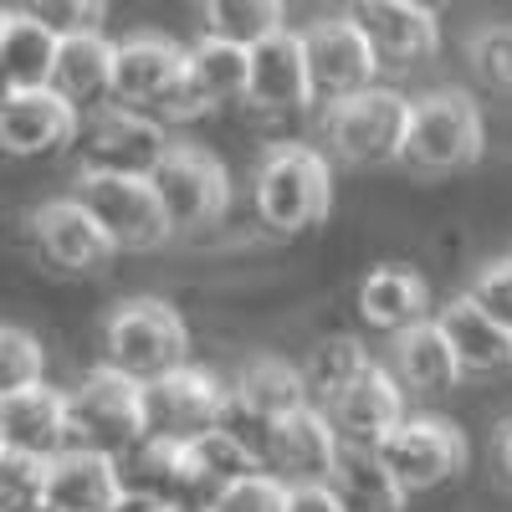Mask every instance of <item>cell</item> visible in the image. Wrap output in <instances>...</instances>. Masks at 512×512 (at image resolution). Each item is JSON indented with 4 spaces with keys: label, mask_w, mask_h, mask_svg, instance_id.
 Returning <instances> with one entry per match:
<instances>
[{
    "label": "cell",
    "mask_w": 512,
    "mask_h": 512,
    "mask_svg": "<svg viewBox=\"0 0 512 512\" xmlns=\"http://www.w3.org/2000/svg\"><path fill=\"white\" fill-rule=\"evenodd\" d=\"M328 482L344 497L349 512H400L410 502L405 482L390 472V461L379 456V446H364V441H344Z\"/></svg>",
    "instance_id": "cell-25"
},
{
    "label": "cell",
    "mask_w": 512,
    "mask_h": 512,
    "mask_svg": "<svg viewBox=\"0 0 512 512\" xmlns=\"http://www.w3.org/2000/svg\"><path fill=\"white\" fill-rule=\"evenodd\" d=\"M231 390L205 374V369H169L159 379H144V441H195L205 431H216L226 420Z\"/></svg>",
    "instance_id": "cell-7"
},
{
    "label": "cell",
    "mask_w": 512,
    "mask_h": 512,
    "mask_svg": "<svg viewBox=\"0 0 512 512\" xmlns=\"http://www.w3.org/2000/svg\"><path fill=\"white\" fill-rule=\"evenodd\" d=\"M205 512H287V482L277 472H251L205 497Z\"/></svg>",
    "instance_id": "cell-31"
},
{
    "label": "cell",
    "mask_w": 512,
    "mask_h": 512,
    "mask_svg": "<svg viewBox=\"0 0 512 512\" xmlns=\"http://www.w3.org/2000/svg\"><path fill=\"white\" fill-rule=\"evenodd\" d=\"M415 6H425V11H441V6H446V0H415Z\"/></svg>",
    "instance_id": "cell-40"
},
{
    "label": "cell",
    "mask_w": 512,
    "mask_h": 512,
    "mask_svg": "<svg viewBox=\"0 0 512 512\" xmlns=\"http://www.w3.org/2000/svg\"><path fill=\"white\" fill-rule=\"evenodd\" d=\"M262 451L251 441H241L231 425H216V431H205L195 441H180V487L195 492V497H216L221 487L262 472Z\"/></svg>",
    "instance_id": "cell-23"
},
{
    "label": "cell",
    "mask_w": 512,
    "mask_h": 512,
    "mask_svg": "<svg viewBox=\"0 0 512 512\" xmlns=\"http://www.w3.org/2000/svg\"><path fill=\"white\" fill-rule=\"evenodd\" d=\"M256 216L262 226L297 236V231H313L328 221L333 210V175H328V159L308 144H277L262 169H256Z\"/></svg>",
    "instance_id": "cell-1"
},
{
    "label": "cell",
    "mask_w": 512,
    "mask_h": 512,
    "mask_svg": "<svg viewBox=\"0 0 512 512\" xmlns=\"http://www.w3.org/2000/svg\"><path fill=\"white\" fill-rule=\"evenodd\" d=\"M169 154V139L154 118H144L128 103H103L82 118L77 159L82 169H108V175H154Z\"/></svg>",
    "instance_id": "cell-9"
},
{
    "label": "cell",
    "mask_w": 512,
    "mask_h": 512,
    "mask_svg": "<svg viewBox=\"0 0 512 512\" xmlns=\"http://www.w3.org/2000/svg\"><path fill=\"white\" fill-rule=\"evenodd\" d=\"M123 472L118 456L108 451H88V446H67L47 461V487L41 502H52L57 512H108L123 497Z\"/></svg>",
    "instance_id": "cell-20"
},
{
    "label": "cell",
    "mask_w": 512,
    "mask_h": 512,
    "mask_svg": "<svg viewBox=\"0 0 512 512\" xmlns=\"http://www.w3.org/2000/svg\"><path fill=\"white\" fill-rule=\"evenodd\" d=\"M190 47L169 36H128L118 41V77H113V103L128 108H159L180 93Z\"/></svg>",
    "instance_id": "cell-18"
},
{
    "label": "cell",
    "mask_w": 512,
    "mask_h": 512,
    "mask_svg": "<svg viewBox=\"0 0 512 512\" xmlns=\"http://www.w3.org/2000/svg\"><path fill=\"white\" fill-rule=\"evenodd\" d=\"M200 21L210 36L256 47L287 26V0H200Z\"/></svg>",
    "instance_id": "cell-30"
},
{
    "label": "cell",
    "mask_w": 512,
    "mask_h": 512,
    "mask_svg": "<svg viewBox=\"0 0 512 512\" xmlns=\"http://www.w3.org/2000/svg\"><path fill=\"white\" fill-rule=\"evenodd\" d=\"M374 359H369V349L359 344V338H349V333H338V338H323V344H313V354H308V364H303V379H308V395H313V405H333L338 395L349 390V384L369 369Z\"/></svg>",
    "instance_id": "cell-29"
},
{
    "label": "cell",
    "mask_w": 512,
    "mask_h": 512,
    "mask_svg": "<svg viewBox=\"0 0 512 512\" xmlns=\"http://www.w3.org/2000/svg\"><path fill=\"white\" fill-rule=\"evenodd\" d=\"M41 369H47V349H41V338L26 333L21 323H11L6 333H0V384L16 390V384L41 379Z\"/></svg>",
    "instance_id": "cell-35"
},
{
    "label": "cell",
    "mask_w": 512,
    "mask_h": 512,
    "mask_svg": "<svg viewBox=\"0 0 512 512\" xmlns=\"http://www.w3.org/2000/svg\"><path fill=\"white\" fill-rule=\"evenodd\" d=\"M344 451V436L328 410L318 405H303L272 425L267 436V472H277L287 487L297 482H328L333 477V461Z\"/></svg>",
    "instance_id": "cell-16"
},
{
    "label": "cell",
    "mask_w": 512,
    "mask_h": 512,
    "mask_svg": "<svg viewBox=\"0 0 512 512\" xmlns=\"http://www.w3.org/2000/svg\"><path fill=\"white\" fill-rule=\"evenodd\" d=\"M359 313L369 328L395 338L431 318V292H425V282L410 267H374L359 287Z\"/></svg>",
    "instance_id": "cell-27"
},
{
    "label": "cell",
    "mask_w": 512,
    "mask_h": 512,
    "mask_svg": "<svg viewBox=\"0 0 512 512\" xmlns=\"http://www.w3.org/2000/svg\"><path fill=\"white\" fill-rule=\"evenodd\" d=\"M0 446L47 456V461L67 451V395L52 390L47 379L6 390L0 395Z\"/></svg>",
    "instance_id": "cell-19"
},
{
    "label": "cell",
    "mask_w": 512,
    "mask_h": 512,
    "mask_svg": "<svg viewBox=\"0 0 512 512\" xmlns=\"http://www.w3.org/2000/svg\"><path fill=\"white\" fill-rule=\"evenodd\" d=\"M344 16L369 36L384 67H420L441 52L436 11L415 6V0H344Z\"/></svg>",
    "instance_id": "cell-14"
},
{
    "label": "cell",
    "mask_w": 512,
    "mask_h": 512,
    "mask_svg": "<svg viewBox=\"0 0 512 512\" xmlns=\"http://www.w3.org/2000/svg\"><path fill=\"white\" fill-rule=\"evenodd\" d=\"M77 200L103 221L118 251H159L175 236V221L149 175H108V169H77Z\"/></svg>",
    "instance_id": "cell-5"
},
{
    "label": "cell",
    "mask_w": 512,
    "mask_h": 512,
    "mask_svg": "<svg viewBox=\"0 0 512 512\" xmlns=\"http://www.w3.org/2000/svg\"><path fill=\"white\" fill-rule=\"evenodd\" d=\"M405 395H410V390L400 384L395 369L369 364V369L349 384V390L328 405V415H333V425H338V436H344V441L379 446V441L405 420Z\"/></svg>",
    "instance_id": "cell-21"
},
{
    "label": "cell",
    "mask_w": 512,
    "mask_h": 512,
    "mask_svg": "<svg viewBox=\"0 0 512 512\" xmlns=\"http://www.w3.org/2000/svg\"><path fill=\"white\" fill-rule=\"evenodd\" d=\"M313 103V72L303 52V31H272L267 41L251 47V82H246V108L256 113H297Z\"/></svg>",
    "instance_id": "cell-17"
},
{
    "label": "cell",
    "mask_w": 512,
    "mask_h": 512,
    "mask_svg": "<svg viewBox=\"0 0 512 512\" xmlns=\"http://www.w3.org/2000/svg\"><path fill=\"white\" fill-rule=\"evenodd\" d=\"M31 236H36L41 256H47L52 267H62V272H103L118 256V246L103 231V221L77 195L36 205L31 210Z\"/></svg>",
    "instance_id": "cell-15"
},
{
    "label": "cell",
    "mask_w": 512,
    "mask_h": 512,
    "mask_svg": "<svg viewBox=\"0 0 512 512\" xmlns=\"http://www.w3.org/2000/svg\"><path fill=\"white\" fill-rule=\"evenodd\" d=\"M466 62L497 93H512V26H482L466 41Z\"/></svg>",
    "instance_id": "cell-33"
},
{
    "label": "cell",
    "mask_w": 512,
    "mask_h": 512,
    "mask_svg": "<svg viewBox=\"0 0 512 512\" xmlns=\"http://www.w3.org/2000/svg\"><path fill=\"white\" fill-rule=\"evenodd\" d=\"M57 47H62V36L47 21H36L31 11L11 6L6 21H0V67H6V88H41V82H52Z\"/></svg>",
    "instance_id": "cell-28"
},
{
    "label": "cell",
    "mask_w": 512,
    "mask_h": 512,
    "mask_svg": "<svg viewBox=\"0 0 512 512\" xmlns=\"http://www.w3.org/2000/svg\"><path fill=\"white\" fill-rule=\"evenodd\" d=\"M497 466H502V477L512 482V420L497 431Z\"/></svg>",
    "instance_id": "cell-39"
},
{
    "label": "cell",
    "mask_w": 512,
    "mask_h": 512,
    "mask_svg": "<svg viewBox=\"0 0 512 512\" xmlns=\"http://www.w3.org/2000/svg\"><path fill=\"white\" fill-rule=\"evenodd\" d=\"M379 456L390 461V472L405 482V492H436L466 472V436L446 420L431 415H405L390 436L379 441Z\"/></svg>",
    "instance_id": "cell-10"
},
{
    "label": "cell",
    "mask_w": 512,
    "mask_h": 512,
    "mask_svg": "<svg viewBox=\"0 0 512 512\" xmlns=\"http://www.w3.org/2000/svg\"><path fill=\"white\" fill-rule=\"evenodd\" d=\"M287 512H349L333 482H297L287 487Z\"/></svg>",
    "instance_id": "cell-37"
},
{
    "label": "cell",
    "mask_w": 512,
    "mask_h": 512,
    "mask_svg": "<svg viewBox=\"0 0 512 512\" xmlns=\"http://www.w3.org/2000/svg\"><path fill=\"white\" fill-rule=\"evenodd\" d=\"M436 323L446 328L466 374H507L512 369V328L497 323L472 292H461L446 308H436Z\"/></svg>",
    "instance_id": "cell-22"
},
{
    "label": "cell",
    "mask_w": 512,
    "mask_h": 512,
    "mask_svg": "<svg viewBox=\"0 0 512 512\" xmlns=\"http://www.w3.org/2000/svg\"><path fill=\"white\" fill-rule=\"evenodd\" d=\"M113 77H118V47H113L103 31L62 36L57 67H52V88H57L67 103H77L82 113L113 103Z\"/></svg>",
    "instance_id": "cell-24"
},
{
    "label": "cell",
    "mask_w": 512,
    "mask_h": 512,
    "mask_svg": "<svg viewBox=\"0 0 512 512\" xmlns=\"http://www.w3.org/2000/svg\"><path fill=\"white\" fill-rule=\"evenodd\" d=\"M67 446L128 456L144 446V379L113 364L93 369L67 395Z\"/></svg>",
    "instance_id": "cell-3"
},
{
    "label": "cell",
    "mask_w": 512,
    "mask_h": 512,
    "mask_svg": "<svg viewBox=\"0 0 512 512\" xmlns=\"http://www.w3.org/2000/svg\"><path fill=\"white\" fill-rule=\"evenodd\" d=\"M410 113L415 103L395 88H364L328 103L323 134L328 149L354 164V169H379V164H405V139H410Z\"/></svg>",
    "instance_id": "cell-2"
},
{
    "label": "cell",
    "mask_w": 512,
    "mask_h": 512,
    "mask_svg": "<svg viewBox=\"0 0 512 512\" xmlns=\"http://www.w3.org/2000/svg\"><path fill=\"white\" fill-rule=\"evenodd\" d=\"M246 82H251V47L205 31L190 47L185 82L164 103V113L169 118H200V113H216L226 103H246Z\"/></svg>",
    "instance_id": "cell-13"
},
{
    "label": "cell",
    "mask_w": 512,
    "mask_h": 512,
    "mask_svg": "<svg viewBox=\"0 0 512 512\" xmlns=\"http://www.w3.org/2000/svg\"><path fill=\"white\" fill-rule=\"evenodd\" d=\"M303 52H308V72H313V103H338L349 93L374 88V72L384 67L379 52L369 47V36L344 11L303 26Z\"/></svg>",
    "instance_id": "cell-11"
},
{
    "label": "cell",
    "mask_w": 512,
    "mask_h": 512,
    "mask_svg": "<svg viewBox=\"0 0 512 512\" xmlns=\"http://www.w3.org/2000/svg\"><path fill=\"white\" fill-rule=\"evenodd\" d=\"M390 369L400 374V384L410 395H446L451 384L466 374L456 349H451V338H446V328L436 318L395 333V364Z\"/></svg>",
    "instance_id": "cell-26"
},
{
    "label": "cell",
    "mask_w": 512,
    "mask_h": 512,
    "mask_svg": "<svg viewBox=\"0 0 512 512\" xmlns=\"http://www.w3.org/2000/svg\"><path fill=\"white\" fill-rule=\"evenodd\" d=\"M21 11L36 21H47L57 36H82V31H103L108 21V0H16Z\"/></svg>",
    "instance_id": "cell-34"
},
{
    "label": "cell",
    "mask_w": 512,
    "mask_h": 512,
    "mask_svg": "<svg viewBox=\"0 0 512 512\" xmlns=\"http://www.w3.org/2000/svg\"><path fill=\"white\" fill-rule=\"evenodd\" d=\"M77 134H82V108L67 103L52 82H41V88H6V103H0V144H6V154L41 159V154L77 144Z\"/></svg>",
    "instance_id": "cell-12"
},
{
    "label": "cell",
    "mask_w": 512,
    "mask_h": 512,
    "mask_svg": "<svg viewBox=\"0 0 512 512\" xmlns=\"http://www.w3.org/2000/svg\"><path fill=\"white\" fill-rule=\"evenodd\" d=\"M108 512H180V502L164 497V492H149V487H134V482H128L123 497H118Z\"/></svg>",
    "instance_id": "cell-38"
},
{
    "label": "cell",
    "mask_w": 512,
    "mask_h": 512,
    "mask_svg": "<svg viewBox=\"0 0 512 512\" xmlns=\"http://www.w3.org/2000/svg\"><path fill=\"white\" fill-rule=\"evenodd\" d=\"M482 159V108L461 88H436L415 98L410 113V139L405 164L420 175H451V169H472Z\"/></svg>",
    "instance_id": "cell-6"
},
{
    "label": "cell",
    "mask_w": 512,
    "mask_h": 512,
    "mask_svg": "<svg viewBox=\"0 0 512 512\" xmlns=\"http://www.w3.org/2000/svg\"><path fill=\"white\" fill-rule=\"evenodd\" d=\"M149 180L169 210V221H175V231H210L231 205L226 164L200 144H169V154L159 159Z\"/></svg>",
    "instance_id": "cell-8"
},
{
    "label": "cell",
    "mask_w": 512,
    "mask_h": 512,
    "mask_svg": "<svg viewBox=\"0 0 512 512\" xmlns=\"http://www.w3.org/2000/svg\"><path fill=\"white\" fill-rule=\"evenodd\" d=\"M41 487H47V456L0 446V502H6V512H26L31 502H41Z\"/></svg>",
    "instance_id": "cell-32"
},
{
    "label": "cell",
    "mask_w": 512,
    "mask_h": 512,
    "mask_svg": "<svg viewBox=\"0 0 512 512\" xmlns=\"http://www.w3.org/2000/svg\"><path fill=\"white\" fill-rule=\"evenodd\" d=\"M466 292H472L497 323L512 328V256H497V262H487V267L472 277V287H466Z\"/></svg>",
    "instance_id": "cell-36"
},
{
    "label": "cell",
    "mask_w": 512,
    "mask_h": 512,
    "mask_svg": "<svg viewBox=\"0 0 512 512\" xmlns=\"http://www.w3.org/2000/svg\"><path fill=\"white\" fill-rule=\"evenodd\" d=\"M103 354L134 379H159L190 359V328L164 297H128L103 323Z\"/></svg>",
    "instance_id": "cell-4"
},
{
    "label": "cell",
    "mask_w": 512,
    "mask_h": 512,
    "mask_svg": "<svg viewBox=\"0 0 512 512\" xmlns=\"http://www.w3.org/2000/svg\"><path fill=\"white\" fill-rule=\"evenodd\" d=\"M26 512H57V507H52V502H31Z\"/></svg>",
    "instance_id": "cell-41"
}]
</instances>
